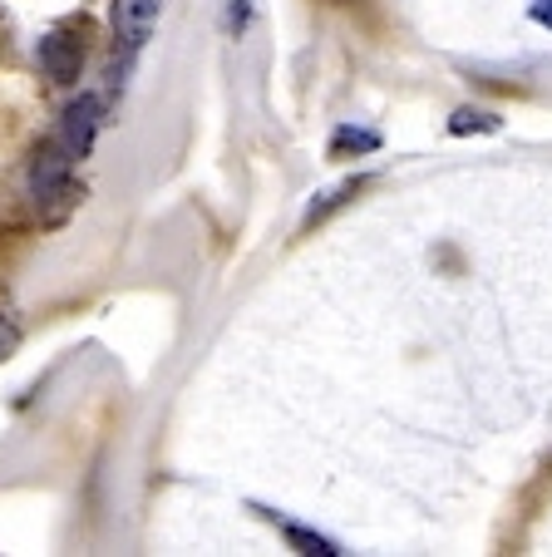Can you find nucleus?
Listing matches in <instances>:
<instances>
[{"instance_id":"nucleus-9","label":"nucleus","mask_w":552,"mask_h":557,"mask_svg":"<svg viewBox=\"0 0 552 557\" xmlns=\"http://www.w3.org/2000/svg\"><path fill=\"white\" fill-rule=\"evenodd\" d=\"M228 25H232V30H242V25H247V0H232V15H228Z\"/></svg>"},{"instance_id":"nucleus-1","label":"nucleus","mask_w":552,"mask_h":557,"mask_svg":"<svg viewBox=\"0 0 552 557\" xmlns=\"http://www.w3.org/2000/svg\"><path fill=\"white\" fill-rule=\"evenodd\" d=\"M40 70L50 74L54 85H74L84 70V40L74 30H54L40 40Z\"/></svg>"},{"instance_id":"nucleus-6","label":"nucleus","mask_w":552,"mask_h":557,"mask_svg":"<svg viewBox=\"0 0 552 557\" xmlns=\"http://www.w3.org/2000/svg\"><path fill=\"white\" fill-rule=\"evenodd\" d=\"M341 148H380V138L365 134V128H341V134H335V153H341Z\"/></svg>"},{"instance_id":"nucleus-2","label":"nucleus","mask_w":552,"mask_h":557,"mask_svg":"<svg viewBox=\"0 0 552 557\" xmlns=\"http://www.w3.org/2000/svg\"><path fill=\"white\" fill-rule=\"evenodd\" d=\"M99 114H105V104H99L95 95H84L79 104L64 109V124H60V138H54V144H60L70 158H84L99 134Z\"/></svg>"},{"instance_id":"nucleus-4","label":"nucleus","mask_w":552,"mask_h":557,"mask_svg":"<svg viewBox=\"0 0 552 557\" xmlns=\"http://www.w3.org/2000/svg\"><path fill=\"white\" fill-rule=\"evenodd\" d=\"M493 128H499V119L483 114V109H458V114L449 119V134H454V138H464V134H493Z\"/></svg>"},{"instance_id":"nucleus-7","label":"nucleus","mask_w":552,"mask_h":557,"mask_svg":"<svg viewBox=\"0 0 552 557\" xmlns=\"http://www.w3.org/2000/svg\"><path fill=\"white\" fill-rule=\"evenodd\" d=\"M15 346H21V326H15L11 315H0V360L15 356Z\"/></svg>"},{"instance_id":"nucleus-8","label":"nucleus","mask_w":552,"mask_h":557,"mask_svg":"<svg viewBox=\"0 0 552 557\" xmlns=\"http://www.w3.org/2000/svg\"><path fill=\"white\" fill-rule=\"evenodd\" d=\"M532 21L552 30V0H532Z\"/></svg>"},{"instance_id":"nucleus-3","label":"nucleus","mask_w":552,"mask_h":557,"mask_svg":"<svg viewBox=\"0 0 552 557\" xmlns=\"http://www.w3.org/2000/svg\"><path fill=\"white\" fill-rule=\"evenodd\" d=\"M158 0H114V35L124 40V50H144V40L154 35Z\"/></svg>"},{"instance_id":"nucleus-5","label":"nucleus","mask_w":552,"mask_h":557,"mask_svg":"<svg viewBox=\"0 0 552 557\" xmlns=\"http://www.w3.org/2000/svg\"><path fill=\"white\" fill-rule=\"evenodd\" d=\"M286 543L302 547V553H321V557H341V547L331 543V537L311 533V528H286Z\"/></svg>"}]
</instances>
